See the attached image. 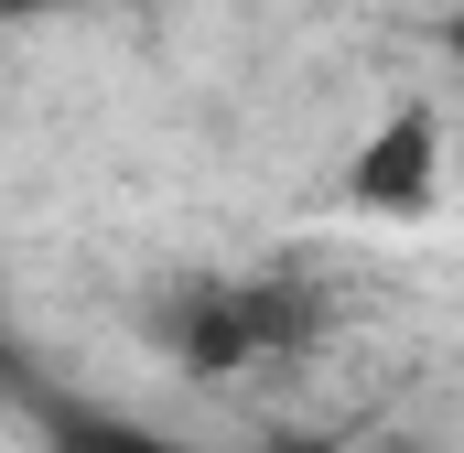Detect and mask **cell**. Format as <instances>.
<instances>
[{"label": "cell", "mask_w": 464, "mask_h": 453, "mask_svg": "<svg viewBox=\"0 0 464 453\" xmlns=\"http://www.w3.org/2000/svg\"><path fill=\"white\" fill-rule=\"evenodd\" d=\"M140 335L184 378H259L324 335V292L292 270H184L140 303Z\"/></svg>", "instance_id": "1"}, {"label": "cell", "mask_w": 464, "mask_h": 453, "mask_svg": "<svg viewBox=\"0 0 464 453\" xmlns=\"http://www.w3.org/2000/svg\"><path fill=\"white\" fill-rule=\"evenodd\" d=\"M443 184H454V130H443L432 98H400L346 162V206L356 217H389V226H421L443 206Z\"/></svg>", "instance_id": "2"}, {"label": "cell", "mask_w": 464, "mask_h": 453, "mask_svg": "<svg viewBox=\"0 0 464 453\" xmlns=\"http://www.w3.org/2000/svg\"><path fill=\"white\" fill-rule=\"evenodd\" d=\"M44 432H54V453H237V443H184V432L119 421V410H76V400H44Z\"/></svg>", "instance_id": "3"}, {"label": "cell", "mask_w": 464, "mask_h": 453, "mask_svg": "<svg viewBox=\"0 0 464 453\" xmlns=\"http://www.w3.org/2000/svg\"><path fill=\"white\" fill-rule=\"evenodd\" d=\"M432 43L454 54V76H464V0H454V11H443V22H432Z\"/></svg>", "instance_id": "4"}, {"label": "cell", "mask_w": 464, "mask_h": 453, "mask_svg": "<svg viewBox=\"0 0 464 453\" xmlns=\"http://www.w3.org/2000/svg\"><path fill=\"white\" fill-rule=\"evenodd\" d=\"M44 11H65V0H0V22H44Z\"/></svg>", "instance_id": "5"}, {"label": "cell", "mask_w": 464, "mask_h": 453, "mask_svg": "<svg viewBox=\"0 0 464 453\" xmlns=\"http://www.w3.org/2000/svg\"><path fill=\"white\" fill-rule=\"evenodd\" d=\"M454 184H464V130H454Z\"/></svg>", "instance_id": "6"}]
</instances>
